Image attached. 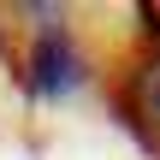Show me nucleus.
<instances>
[{
	"label": "nucleus",
	"mask_w": 160,
	"mask_h": 160,
	"mask_svg": "<svg viewBox=\"0 0 160 160\" xmlns=\"http://www.w3.org/2000/svg\"><path fill=\"white\" fill-rule=\"evenodd\" d=\"M83 48L77 36L59 24V12H42L36 36H30V53H24V89L36 101H65L77 83H83Z\"/></svg>",
	"instance_id": "f257e3e1"
},
{
	"label": "nucleus",
	"mask_w": 160,
	"mask_h": 160,
	"mask_svg": "<svg viewBox=\"0 0 160 160\" xmlns=\"http://www.w3.org/2000/svg\"><path fill=\"white\" fill-rule=\"evenodd\" d=\"M125 119H131L137 142L160 160V42L137 59V71H131V107H125Z\"/></svg>",
	"instance_id": "f03ea898"
}]
</instances>
